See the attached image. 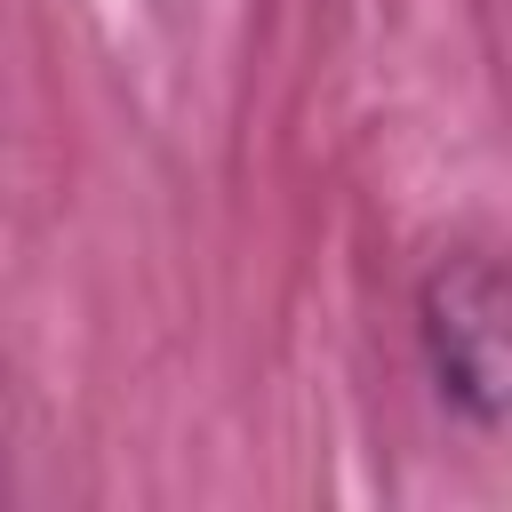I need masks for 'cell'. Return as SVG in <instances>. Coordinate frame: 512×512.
Instances as JSON below:
<instances>
[{"instance_id": "6da1fadb", "label": "cell", "mask_w": 512, "mask_h": 512, "mask_svg": "<svg viewBox=\"0 0 512 512\" xmlns=\"http://www.w3.org/2000/svg\"><path fill=\"white\" fill-rule=\"evenodd\" d=\"M424 336H432L440 384L480 424H496L512 352H504V272L488 256H456V264L432 272V288H424Z\"/></svg>"}]
</instances>
